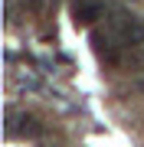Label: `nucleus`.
Returning <instances> with one entry per match:
<instances>
[{
  "label": "nucleus",
  "mask_w": 144,
  "mask_h": 147,
  "mask_svg": "<svg viewBox=\"0 0 144 147\" xmlns=\"http://www.w3.org/2000/svg\"><path fill=\"white\" fill-rule=\"evenodd\" d=\"M101 16V7L92 3V0H82V3H75V20L79 23H95Z\"/></svg>",
  "instance_id": "obj_1"
},
{
  "label": "nucleus",
  "mask_w": 144,
  "mask_h": 147,
  "mask_svg": "<svg viewBox=\"0 0 144 147\" xmlns=\"http://www.w3.org/2000/svg\"><path fill=\"white\" fill-rule=\"evenodd\" d=\"M43 127H39V121L36 118H30V115H23L20 118V134H26V137H36Z\"/></svg>",
  "instance_id": "obj_2"
}]
</instances>
